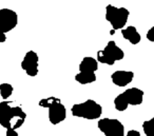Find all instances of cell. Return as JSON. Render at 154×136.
Returning <instances> with one entry per match:
<instances>
[{
    "label": "cell",
    "instance_id": "obj_19",
    "mask_svg": "<svg viewBox=\"0 0 154 136\" xmlns=\"http://www.w3.org/2000/svg\"><path fill=\"white\" fill-rule=\"evenodd\" d=\"M125 136H141V135L138 131H136V130H130V131H128V133H127Z\"/></svg>",
    "mask_w": 154,
    "mask_h": 136
},
{
    "label": "cell",
    "instance_id": "obj_6",
    "mask_svg": "<svg viewBox=\"0 0 154 136\" xmlns=\"http://www.w3.org/2000/svg\"><path fill=\"white\" fill-rule=\"evenodd\" d=\"M97 127L105 136H125V127L116 118H100Z\"/></svg>",
    "mask_w": 154,
    "mask_h": 136
},
{
    "label": "cell",
    "instance_id": "obj_20",
    "mask_svg": "<svg viewBox=\"0 0 154 136\" xmlns=\"http://www.w3.org/2000/svg\"><path fill=\"white\" fill-rule=\"evenodd\" d=\"M7 41V34L5 33H0V43H3Z\"/></svg>",
    "mask_w": 154,
    "mask_h": 136
},
{
    "label": "cell",
    "instance_id": "obj_16",
    "mask_svg": "<svg viewBox=\"0 0 154 136\" xmlns=\"http://www.w3.org/2000/svg\"><path fill=\"white\" fill-rule=\"evenodd\" d=\"M59 101H61L59 98L54 97V96H50V97L40 99V100H39V102H38V104H39V107H41V108L49 109L53 104H55V102H59Z\"/></svg>",
    "mask_w": 154,
    "mask_h": 136
},
{
    "label": "cell",
    "instance_id": "obj_11",
    "mask_svg": "<svg viewBox=\"0 0 154 136\" xmlns=\"http://www.w3.org/2000/svg\"><path fill=\"white\" fill-rule=\"evenodd\" d=\"M122 35L126 40H128L131 45H138L141 40L140 34L138 33V31L136 30V28L133 26H129L127 28H124L122 30Z\"/></svg>",
    "mask_w": 154,
    "mask_h": 136
},
{
    "label": "cell",
    "instance_id": "obj_17",
    "mask_svg": "<svg viewBox=\"0 0 154 136\" xmlns=\"http://www.w3.org/2000/svg\"><path fill=\"white\" fill-rule=\"evenodd\" d=\"M146 37H147V39L149 41H151V42H154V26H152V28L147 32V34H146Z\"/></svg>",
    "mask_w": 154,
    "mask_h": 136
},
{
    "label": "cell",
    "instance_id": "obj_8",
    "mask_svg": "<svg viewBox=\"0 0 154 136\" xmlns=\"http://www.w3.org/2000/svg\"><path fill=\"white\" fill-rule=\"evenodd\" d=\"M21 69L26 73L28 76L35 77L38 74L39 68V57L35 51H29L24 55L21 61Z\"/></svg>",
    "mask_w": 154,
    "mask_h": 136
},
{
    "label": "cell",
    "instance_id": "obj_13",
    "mask_svg": "<svg viewBox=\"0 0 154 136\" xmlns=\"http://www.w3.org/2000/svg\"><path fill=\"white\" fill-rule=\"evenodd\" d=\"M75 80L80 85H89L96 81L95 72H79L75 75Z\"/></svg>",
    "mask_w": 154,
    "mask_h": 136
},
{
    "label": "cell",
    "instance_id": "obj_5",
    "mask_svg": "<svg viewBox=\"0 0 154 136\" xmlns=\"http://www.w3.org/2000/svg\"><path fill=\"white\" fill-rule=\"evenodd\" d=\"M125 53L117 45L115 41L110 40L107 43L105 48L100 51L97 52V61L108 66H113L115 61L124 59Z\"/></svg>",
    "mask_w": 154,
    "mask_h": 136
},
{
    "label": "cell",
    "instance_id": "obj_7",
    "mask_svg": "<svg viewBox=\"0 0 154 136\" xmlns=\"http://www.w3.org/2000/svg\"><path fill=\"white\" fill-rule=\"evenodd\" d=\"M18 15L11 9H0V33L11 32L17 26Z\"/></svg>",
    "mask_w": 154,
    "mask_h": 136
},
{
    "label": "cell",
    "instance_id": "obj_10",
    "mask_svg": "<svg viewBox=\"0 0 154 136\" xmlns=\"http://www.w3.org/2000/svg\"><path fill=\"white\" fill-rule=\"evenodd\" d=\"M134 78V73L132 71H125V70H118L112 73L111 80L117 87H127L132 82Z\"/></svg>",
    "mask_w": 154,
    "mask_h": 136
},
{
    "label": "cell",
    "instance_id": "obj_2",
    "mask_svg": "<svg viewBox=\"0 0 154 136\" xmlns=\"http://www.w3.org/2000/svg\"><path fill=\"white\" fill-rule=\"evenodd\" d=\"M71 113L73 116L78 118L95 120L99 119L103 114V107L93 99H87L80 104H75L71 108Z\"/></svg>",
    "mask_w": 154,
    "mask_h": 136
},
{
    "label": "cell",
    "instance_id": "obj_3",
    "mask_svg": "<svg viewBox=\"0 0 154 136\" xmlns=\"http://www.w3.org/2000/svg\"><path fill=\"white\" fill-rule=\"evenodd\" d=\"M143 91L138 88H130L117 95L114 99V107L119 112H124L129 106H139L143 101Z\"/></svg>",
    "mask_w": 154,
    "mask_h": 136
},
{
    "label": "cell",
    "instance_id": "obj_18",
    "mask_svg": "<svg viewBox=\"0 0 154 136\" xmlns=\"http://www.w3.org/2000/svg\"><path fill=\"white\" fill-rule=\"evenodd\" d=\"M5 136H19V134H18V132L16 130L8 129L5 131Z\"/></svg>",
    "mask_w": 154,
    "mask_h": 136
},
{
    "label": "cell",
    "instance_id": "obj_15",
    "mask_svg": "<svg viewBox=\"0 0 154 136\" xmlns=\"http://www.w3.org/2000/svg\"><path fill=\"white\" fill-rule=\"evenodd\" d=\"M143 130L146 136H154V117L143 122Z\"/></svg>",
    "mask_w": 154,
    "mask_h": 136
},
{
    "label": "cell",
    "instance_id": "obj_4",
    "mask_svg": "<svg viewBox=\"0 0 154 136\" xmlns=\"http://www.w3.org/2000/svg\"><path fill=\"white\" fill-rule=\"evenodd\" d=\"M130 12L126 8H117L112 5L106 7V20L114 30H122L128 22Z\"/></svg>",
    "mask_w": 154,
    "mask_h": 136
},
{
    "label": "cell",
    "instance_id": "obj_1",
    "mask_svg": "<svg viewBox=\"0 0 154 136\" xmlns=\"http://www.w3.org/2000/svg\"><path fill=\"white\" fill-rule=\"evenodd\" d=\"M26 119L21 107H11L8 101L0 102V125L5 129H19Z\"/></svg>",
    "mask_w": 154,
    "mask_h": 136
},
{
    "label": "cell",
    "instance_id": "obj_9",
    "mask_svg": "<svg viewBox=\"0 0 154 136\" xmlns=\"http://www.w3.org/2000/svg\"><path fill=\"white\" fill-rule=\"evenodd\" d=\"M48 110H49L48 116H49V120L52 125H58V123L62 122V121L66 119V107L61 104V101L53 104Z\"/></svg>",
    "mask_w": 154,
    "mask_h": 136
},
{
    "label": "cell",
    "instance_id": "obj_12",
    "mask_svg": "<svg viewBox=\"0 0 154 136\" xmlns=\"http://www.w3.org/2000/svg\"><path fill=\"white\" fill-rule=\"evenodd\" d=\"M97 70H98V61L90 56L85 57L79 63V72H96Z\"/></svg>",
    "mask_w": 154,
    "mask_h": 136
},
{
    "label": "cell",
    "instance_id": "obj_14",
    "mask_svg": "<svg viewBox=\"0 0 154 136\" xmlns=\"http://www.w3.org/2000/svg\"><path fill=\"white\" fill-rule=\"evenodd\" d=\"M13 92H14V88L11 83L3 82L0 85V96H1V98L3 100L11 97Z\"/></svg>",
    "mask_w": 154,
    "mask_h": 136
}]
</instances>
